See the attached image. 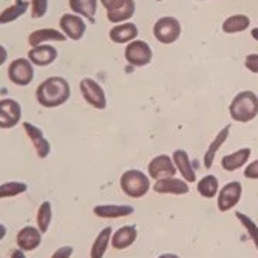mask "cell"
<instances>
[{"instance_id": "obj_1", "label": "cell", "mask_w": 258, "mask_h": 258, "mask_svg": "<svg viewBox=\"0 0 258 258\" xmlns=\"http://www.w3.org/2000/svg\"><path fill=\"white\" fill-rule=\"evenodd\" d=\"M70 96H72V88L65 78L50 76L42 81L36 90V101L43 108H56L63 105Z\"/></svg>"}, {"instance_id": "obj_2", "label": "cell", "mask_w": 258, "mask_h": 258, "mask_svg": "<svg viewBox=\"0 0 258 258\" xmlns=\"http://www.w3.org/2000/svg\"><path fill=\"white\" fill-rule=\"evenodd\" d=\"M229 114L233 121L240 124L253 121L258 116V96L250 90L237 93L230 101Z\"/></svg>"}, {"instance_id": "obj_3", "label": "cell", "mask_w": 258, "mask_h": 258, "mask_svg": "<svg viewBox=\"0 0 258 258\" xmlns=\"http://www.w3.org/2000/svg\"><path fill=\"white\" fill-rule=\"evenodd\" d=\"M119 185H121V190L127 197L138 200V198H143L147 195V192L152 187V182H150V176L147 173L141 172L138 169H130L121 175Z\"/></svg>"}, {"instance_id": "obj_4", "label": "cell", "mask_w": 258, "mask_h": 258, "mask_svg": "<svg viewBox=\"0 0 258 258\" xmlns=\"http://www.w3.org/2000/svg\"><path fill=\"white\" fill-rule=\"evenodd\" d=\"M153 36L159 43H175L181 36V22L172 16L158 19L153 25Z\"/></svg>"}, {"instance_id": "obj_5", "label": "cell", "mask_w": 258, "mask_h": 258, "mask_svg": "<svg viewBox=\"0 0 258 258\" xmlns=\"http://www.w3.org/2000/svg\"><path fill=\"white\" fill-rule=\"evenodd\" d=\"M36 76L34 65L28 57L14 59L8 67V78L17 87H28Z\"/></svg>"}, {"instance_id": "obj_6", "label": "cell", "mask_w": 258, "mask_h": 258, "mask_svg": "<svg viewBox=\"0 0 258 258\" xmlns=\"http://www.w3.org/2000/svg\"><path fill=\"white\" fill-rule=\"evenodd\" d=\"M79 90H81V95H82L84 101L88 105H91L96 110H105L107 96H105V91L101 84H98L91 78H84L79 84Z\"/></svg>"}, {"instance_id": "obj_7", "label": "cell", "mask_w": 258, "mask_h": 258, "mask_svg": "<svg viewBox=\"0 0 258 258\" xmlns=\"http://www.w3.org/2000/svg\"><path fill=\"white\" fill-rule=\"evenodd\" d=\"M124 57L125 60L132 65V67H146L152 62L153 59V51H152V46L144 42V40H133L130 43H127L125 46V51H124Z\"/></svg>"}, {"instance_id": "obj_8", "label": "cell", "mask_w": 258, "mask_h": 258, "mask_svg": "<svg viewBox=\"0 0 258 258\" xmlns=\"http://www.w3.org/2000/svg\"><path fill=\"white\" fill-rule=\"evenodd\" d=\"M243 197V184L240 181H230L224 184L217 195V207L220 212L226 214L235 207Z\"/></svg>"}, {"instance_id": "obj_9", "label": "cell", "mask_w": 258, "mask_h": 258, "mask_svg": "<svg viewBox=\"0 0 258 258\" xmlns=\"http://www.w3.org/2000/svg\"><path fill=\"white\" fill-rule=\"evenodd\" d=\"M22 121V105L16 99H0V128L10 130Z\"/></svg>"}, {"instance_id": "obj_10", "label": "cell", "mask_w": 258, "mask_h": 258, "mask_svg": "<svg viewBox=\"0 0 258 258\" xmlns=\"http://www.w3.org/2000/svg\"><path fill=\"white\" fill-rule=\"evenodd\" d=\"M59 27H60V31L70 40H81L85 36V31H87L85 20L81 16L75 14V13L62 14L60 19H59Z\"/></svg>"}, {"instance_id": "obj_11", "label": "cell", "mask_w": 258, "mask_h": 258, "mask_svg": "<svg viewBox=\"0 0 258 258\" xmlns=\"http://www.w3.org/2000/svg\"><path fill=\"white\" fill-rule=\"evenodd\" d=\"M176 167L173 164L172 156L169 155H158L155 156L147 167V173L150 176V179H162V178H169V176H175L176 175Z\"/></svg>"}, {"instance_id": "obj_12", "label": "cell", "mask_w": 258, "mask_h": 258, "mask_svg": "<svg viewBox=\"0 0 258 258\" xmlns=\"http://www.w3.org/2000/svg\"><path fill=\"white\" fill-rule=\"evenodd\" d=\"M23 130H25L27 136L30 138L31 141V144L36 150V155L40 158V159H45V158H48L50 152H51V144H50V141L46 139L45 133L42 128H39L37 125L25 121L23 122Z\"/></svg>"}, {"instance_id": "obj_13", "label": "cell", "mask_w": 258, "mask_h": 258, "mask_svg": "<svg viewBox=\"0 0 258 258\" xmlns=\"http://www.w3.org/2000/svg\"><path fill=\"white\" fill-rule=\"evenodd\" d=\"M153 190L159 195H187L190 192V185L182 178L176 176H169L155 181Z\"/></svg>"}, {"instance_id": "obj_14", "label": "cell", "mask_w": 258, "mask_h": 258, "mask_svg": "<svg viewBox=\"0 0 258 258\" xmlns=\"http://www.w3.org/2000/svg\"><path fill=\"white\" fill-rule=\"evenodd\" d=\"M42 235L43 233L36 226H25L17 232L16 243L17 247L23 252H31L37 249L42 244Z\"/></svg>"}, {"instance_id": "obj_15", "label": "cell", "mask_w": 258, "mask_h": 258, "mask_svg": "<svg viewBox=\"0 0 258 258\" xmlns=\"http://www.w3.org/2000/svg\"><path fill=\"white\" fill-rule=\"evenodd\" d=\"M172 159H173L176 170L181 173L184 181H187L189 184L197 181V167H194L189 153L182 149H178L172 153Z\"/></svg>"}, {"instance_id": "obj_16", "label": "cell", "mask_w": 258, "mask_h": 258, "mask_svg": "<svg viewBox=\"0 0 258 258\" xmlns=\"http://www.w3.org/2000/svg\"><path fill=\"white\" fill-rule=\"evenodd\" d=\"M135 209L130 204H98L93 207V214L104 220H116L122 217H130Z\"/></svg>"}, {"instance_id": "obj_17", "label": "cell", "mask_w": 258, "mask_h": 258, "mask_svg": "<svg viewBox=\"0 0 258 258\" xmlns=\"http://www.w3.org/2000/svg\"><path fill=\"white\" fill-rule=\"evenodd\" d=\"M136 13V2L135 0H119L118 4L107 10V19L111 23H124L128 22Z\"/></svg>"}, {"instance_id": "obj_18", "label": "cell", "mask_w": 258, "mask_h": 258, "mask_svg": "<svg viewBox=\"0 0 258 258\" xmlns=\"http://www.w3.org/2000/svg\"><path fill=\"white\" fill-rule=\"evenodd\" d=\"M57 56L59 53L56 50V46L48 45V43L34 46V48L28 51V59L31 60L34 67H48L57 59Z\"/></svg>"}, {"instance_id": "obj_19", "label": "cell", "mask_w": 258, "mask_h": 258, "mask_svg": "<svg viewBox=\"0 0 258 258\" xmlns=\"http://www.w3.org/2000/svg\"><path fill=\"white\" fill-rule=\"evenodd\" d=\"M138 238V229L133 224H127L119 227L111 235V247L116 250H124L133 246V243Z\"/></svg>"}, {"instance_id": "obj_20", "label": "cell", "mask_w": 258, "mask_h": 258, "mask_svg": "<svg viewBox=\"0 0 258 258\" xmlns=\"http://www.w3.org/2000/svg\"><path fill=\"white\" fill-rule=\"evenodd\" d=\"M229 135H230V125L227 124V125H224V127L215 135V138L212 139V143H209V147H207V150H206V153H204V158H203V164H204V167H206V169H210V167L214 166L215 158H217V153H218V150L224 146V143L227 141Z\"/></svg>"}, {"instance_id": "obj_21", "label": "cell", "mask_w": 258, "mask_h": 258, "mask_svg": "<svg viewBox=\"0 0 258 258\" xmlns=\"http://www.w3.org/2000/svg\"><path fill=\"white\" fill-rule=\"evenodd\" d=\"M138 34H139V30L133 22L118 23V25H114L108 31V37L114 43H130L136 40Z\"/></svg>"}, {"instance_id": "obj_22", "label": "cell", "mask_w": 258, "mask_h": 258, "mask_svg": "<svg viewBox=\"0 0 258 258\" xmlns=\"http://www.w3.org/2000/svg\"><path fill=\"white\" fill-rule=\"evenodd\" d=\"M65 40H67V36L60 30H56V28H40V30L30 33L28 36V43L31 48L39 45H45L48 42H65Z\"/></svg>"}, {"instance_id": "obj_23", "label": "cell", "mask_w": 258, "mask_h": 258, "mask_svg": "<svg viewBox=\"0 0 258 258\" xmlns=\"http://www.w3.org/2000/svg\"><path fill=\"white\" fill-rule=\"evenodd\" d=\"M252 155L250 147H243L233 153H229L221 158V167L226 172H235L241 167H244L249 162V158Z\"/></svg>"}, {"instance_id": "obj_24", "label": "cell", "mask_w": 258, "mask_h": 258, "mask_svg": "<svg viewBox=\"0 0 258 258\" xmlns=\"http://www.w3.org/2000/svg\"><path fill=\"white\" fill-rule=\"evenodd\" d=\"M111 235H113V229L110 226L104 227L98 233V237L95 238L90 249V258H104L108 246L111 244Z\"/></svg>"}, {"instance_id": "obj_25", "label": "cell", "mask_w": 258, "mask_h": 258, "mask_svg": "<svg viewBox=\"0 0 258 258\" xmlns=\"http://www.w3.org/2000/svg\"><path fill=\"white\" fill-rule=\"evenodd\" d=\"M28 8H31V5L27 0H16L13 5L7 7L0 13V25H7V23L16 22L28 11Z\"/></svg>"}, {"instance_id": "obj_26", "label": "cell", "mask_w": 258, "mask_h": 258, "mask_svg": "<svg viewBox=\"0 0 258 258\" xmlns=\"http://www.w3.org/2000/svg\"><path fill=\"white\" fill-rule=\"evenodd\" d=\"M68 5L75 14L82 19H88L90 22L95 20L98 13V0H68Z\"/></svg>"}, {"instance_id": "obj_27", "label": "cell", "mask_w": 258, "mask_h": 258, "mask_svg": "<svg viewBox=\"0 0 258 258\" xmlns=\"http://www.w3.org/2000/svg\"><path fill=\"white\" fill-rule=\"evenodd\" d=\"M250 27V19L246 14H233L229 16L221 25L224 34H238L246 31Z\"/></svg>"}, {"instance_id": "obj_28", "label": "cell", "mask_w": 258, "mask_h": 258, "mask_svg": "<svg viewBox=\"0 0 258 258\" xmlns=\"http://www.w3.org/2000/svg\"><path fill=\"white\" fill-rule=\"evenodd\" d=\"M197 190L203 198L207 200L217 198L220 192V181L215 175H206L197 182Z\"/></svg>"}, {"instance_id": "obj_29", "label": "cell", "mask_w": 258, "mask_h": 258, "mask_svg": "<svg viewBox=\"0 0 258 258\" xmlns=\"http://www.w3.org/2000/svg\"><path fill=\"white\" fill-rule=\"evenodd\" d=\"M51 221H53V206L50 201H42L37 209V215H36L37 229L42 233H46L51 226Z\"/></svg>"}, {"instance_id": "obj_30", "label": "cell", "mask_w": 258, "mask_h": 258, "mask_svg": "<svg viewBox=\"0 0 258 258\" xmlns=\"http://www.w3.org/2000/svg\"><path fill=\"white\" fill-rule=\"evenodd\" d=\"M28 190V184L23 181H8L0 184V200L13 198L25 194Z\"/></svg>"}, {"instance_id": "obj_31", "label": "cell", "mask_w": 258, "mask_h": 258, "mask_svg": "<svg viewBox=\"0 0 258 258\" xmlns=\"http://www.w3.org/2000/svg\"><path fill=\"white\" fill-rule=\"evenodd\" d=\"M235 218L240 221V224L244 227V230L247 232V235H249V238L252 240V243H253V246H255V249L258 250V226H256V223L249 217V215H246V214H243V212H235Z\"/></svg>"}, {"instance_id": "obj_32", "label": "cell", "mask_w": 258, "mask_h": 258, "mask_svg": "<svg viewBox=\"0 0 258 258\" xmlns=\"http://www.w3.org/2000/svg\"><path fill=\"white\" fill-rule=\"evenodd\" d=\"M48 4L50 0H31V17L33 19H42L48 13Z\"/></svg>"}, {"instance_id": "obj_33", "label": "cell", "mask_w": 258, "mask_h": 258, "mask_svg": "<svg viewBox=\"0 0 258 258\" xmlns=\"http://www.w3.org/2000/svg\"><path fill=\"white\" fill-rule=\"evenodd\" d=\"M244 67L249 70L250 73L258 75V54H256V53L247 54L246 59H244Z\"/></svg>"}, {"instance_id": "obj_34", "label": "cell", "mask_w": 258, "mask_h": 258, "mask_svg": "<svg viewBox=\"0 0 258 258\" xmlns=\"http://www.w3.org/2000/svg\"><path fill=\"white\" fill-rule=\"evenodd\" d=\"M243 173L247 179H258V159L246 164V169Z\"/></svg>"}, {"instance_id": "obj_35", "label": "cell", "mask_w": 258, "mask_h": 258, "mask_svg": "<svg viewBox=\"0 0 258 258\" xmlns=\"http://www.w3.org/2000/svg\"><path fill=\"white\" fill-rule=\"evenodd\" d=\"M73 252H75V249L72 246H60L51 253L50 258H72Z\"/></svg>"}, {"instance_id": "obj_36", "label": "cell", "mask_w": 258, "mask_h": 258, "mask_svg": "<svg viewBox=\"0 0 258 258\" xmlns=\"http://www.w3.org/2000/svg\"><path fill=\"white\" fill-rule=\"evenodd\" d=\"M7 60H8V51H7V48L4 45H0V67L5 65Z\"/></svg>"}, {"instance_id": "obj_37", "label": "cell", "mask_w": 258, "mask_h": 258, "mask_svg": "<svg viewBox=\"0 0 258 258\" xmlns=\"http://www.w3.org/2000/svg\"><path fill=\"white\" fill-rule=\"evenodd\" d=\"M99 2H101V5H102V7L105 8V11H107V10H110L113 5L118 4L119 0H99Z\"/></svg>"}, {"instance_id": "obj_38", "label": "cell", "mask_w": 258, "mask_h": 258, "mask_svg": "<svg viewBox=\"0 0 258 258\" xmlns=\"http://www.w3.org/2000/svg\"><path fill=\"white\" fill-rule=\"evenodd\" d=\"M10 258H27V255H25V252H23L22 249H14L13 252H11V256Z\"/></svg>"}, {"instance_id": "obj_39", "label": "cell", "mask_w": 258, "mask_h": 258, "mask_svg": "<svg viewBox=\"0 0 258 258\" xmlns=\"http://www.w3.org/2000/svg\"><path fill=\"white\" fill-rule=\"evenodd\" d=\"M5 237H7V227L2 223H0V241H2Z\"/></svg>"}, {"instance_id": "obj_40", "label": "cell", "mask_w": 258, "mask_h": 258, "mask_svg": "<svg viewBox=\"0 0 258 258\" xmlns=\"http://www.w3.org/2000/svg\"><path fill=\"white\" fill-rule=\"evenodd\" d=\"M158 258H181V256L176 255V253H162V255H159Z\"/></svg>"}, {"instance_id": "obj_41", "label": "cell", "mask_w": 258, "mask_h": 258, "mask_svg": "<svg viewBox=\"0 0 258 258\" xmlns=\"http://www.w3.org/2000/svg\"><path fill=\"white\" fill-rule=\"evenodd\" d=\"M250 36H252V39H253V40H256V42H258V27H256V28H253V30L250 31Z\"/></svg>"}, {"instance_id": "obj_42", "label": "cell", "mask_w": 258, "mask_h": 258, "mask_svg": "<svg viewBox=\"0 0 258 258\" xmlns=\"http://www.w3.org/2000/svg\"><path fill=\"white\" fill-rule=\"evenodd\" d=\"M156 2H164V0H156Z\"/></svg>"}, {"instance_id": "obj_43", "label": "cell", "mask_w": 258, "mask_h": 258, "mask_svg": "<svg viewBox=\"0 0 258 258\" xmlns=\"http://www.w3.org/2000/svg\"><path fill=\"white\" fill-rule=\"evenodd\" d=\"M198 2H204V0H198Z\"/></svg>"}]
</instances>
